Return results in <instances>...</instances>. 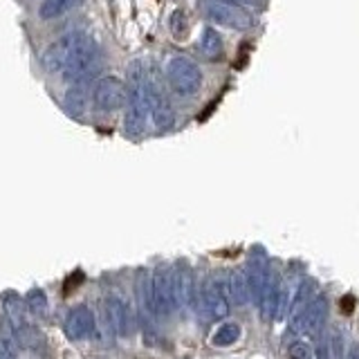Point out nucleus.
<instances>
[{"mask_svg": "<svg viewBox=\"0 0 359 359\" xmlns=\"http://www.w3.org/2000/svg\"><path fill=\"white\" fill-rule=\"evenodd\" d=\"M166 81L171 86V90L177 97H196L198 90L202 86V70L200 65L182 54L168 56V61L164 65Z\"/></svg>", "mask_w": 359, "mask_h": 359, "instance_id": "obj_1", "label": "nucleus"}, {"mask_svg": "<svg viewBox=\"0 0 359 359\" xmlns=\"http://www.w3.org/2000/svg\"><path fill=\"white\" fill-rule=\"evenodd\" d=\"M90 41H93V36H88V34H83V32H74V34H67V36L56 39L43 52V67L48 72L61 74Z\"/></svg>", "mask_w": 359, "mask_h": 359, "instance_id": "obj_2", "label": "nucleus"}, {"mask_svg": "<svg viewBox=\"0 0 359 359\" xmlns=\"http://www.w3.org/2000/svg\"><path fill=\"white\" fill-rule=\"evenodd\" d=\"M207 16L211 22H218L222 27H229V29H252L256 25V18L250 9L238 7V5H229V3H222V0H209V5L205 7Z\"/></svg>", "mask_w": 359, "mask_h": 359, "instance_id": "obj_3", "label": "nucleus"}, {"mask_svg": "<svg viewBox=\"0 0 359 359\" xmlns=\"http://www.w3.org/2000/svg\"><path fill=\"white\" fill-rule=\"evenodd\" d=\"M325 312H328V301H325L323 294H314L306 308H303L301 312H297L294 317H290L292 330L299 332V334L319 332V328L323 325V319H325Z\"/></svg>", "mask_w": 359, "mask_h": 359, "instance_id": "obj_4", "label": "nucleus"}, {"mask_svg": "<svg viewBox=\"0 0 359 359\" xmlns=\"http://www.w3.org/2000/svg\"><path fill=\"white\" fill-rule=\"evenodd\" d=\"M93 101H95V108L99 112L117 110L123 101H126V86H123V81H119L117 76L108 74V76L97 81L95 93H93Z\"/></svg>", "mask_w": 359, "mask_h": 359, "instance_id": "obj_5", "label": "nucleus"}, {"mask_svg": "<svg viewBox=\"0 0 359 359\" xmlns=\"http://www.w3.org/2000/svg\"><path fill=\"white\" fill-rule=\"evenodd\" d=\"M202 310H205L207 319H224L229 314V299H227V287H224L222 280L218 278H209L205 287H202L200 294Z\"/></svg>", "mask_w": 359, "mask_h": 359, "instance_id": "obj_6", "label": "nucleus"}, {"mask_svg": "<svg viewBox=\"0 0 359 359\" xmlns=\"http://www.w3.org/2000/svg\"><path fill=\"white\" fill-rule=\"evenodd\" d=\"M63 330L67 334V339H72V341L93 337V332H95V314H93V310L86 308V306L74 308L70 314H67V319L63 323Z\"/></svg>", "mask_w": 359, "mask_h": 359, "instance_id": "obj_7", "label": "nucleus"}, {"mask_svg": "<svg viewBox=\"0 0 359 359\" xmlns=\"http://www.w3.org/2000/svg\"><path fill=\"white\" fill-rule=\"evenodd\" d=\"M267 276H269V265L263 261V258H252L250 261V269H247V285H250V297L258 303L263 294V287L267 283Z\"/></svg>", "mask_w": 359, "mask_h": 359, "instance_id": "obj_8", "label": "nucleus"}, {"mask_svg": "<svg viewBox=\"0 0 359 359\" xmlns=\"http://www.w3.org/2000/svg\"><path fill=\"white\" fill-rule=\"evenodd\" d=\"M79 5H83V0H43L39 5V18L41 20H54L67 11L76 9Z\"/></svg>", "mask_w": 359, "mask_h": 359, "instance_id": "obj_9", "label": "nucleus"}, {"mask_svg": "<svg viewBox=\"0 0 359 359\" xmlns=\"http://www.w3.org/2000/svg\"><path fill=\"white\" fill-rule=\"evenodd\" d=\"M227 299H231L236 306H245L250 301V285L243 272H231L227 280Z\"/></svg>", "mask_w": 359, "mask_h": 359, "instance_id": "obj_10", "label": "nucleus"}, {"mask_svg": "<svg viewBox=\"0 0 359 359\" xmlns=\"http://www.w3.org/2000/svg\"><path fill=\"white\" fill-rule=\"evenodd\" d=\"M200 52L209 56V59L216 61L218 56L222 54V36L213 29V27H207L205 32H202L200 36Z\"/></svg>", "mask_w": 359, "mask_h": 359, "instance_id": "obj_11", "label": "nucleus"}, {"mask_svg": "<svg viewBox=\"0 0 359 359\" xmlns=\"http://www.w3.org/2000/svg\"><path fill=\"white\" fill-rule=\"evenodd\" d=\"M312 297H314V280H303L294 292V299H292V303H290V317H294L297 312H301L303 308H306L312 301Z\"/></svg>", "mask_w": 359, "mask_h": 359, "instance_id": "obj_12", "label": "nucleus"}, {"mask_svg": "<svg viewBox=\"0 0 359 359\" xmlns=\"http://www.w3.org/2000/svg\"><path fill=\"white\" fill-rule=\"evenodd\" d=\"M241 339V325L238 323H224L222 328L213 334V346H220V348H224V346H231V344H236Z\"/></svg>", "mask_w": 359, "mask_h": 359, "instance_id": "obj_13", "label": "nucleus"}, {"mask_svg": "<svg viewBox=\"0 0 359 359\" xmlns=\"http://www.w3.org/2000/svg\"><path fill=\"white\" fill-rule=\"evenodd\" d=\"M168 29H171L173 36L182 39L187 29H189V22H187V14L184 9H175L171 16H168Z\"/></svg>", "mask_w": 359, "mask_h": 359, "instance_id": "obj_14", "label": "nucleus"}, {"mask_svg": "<svg viewBox=\"0 0 359 359\" xmlns=\"http://www.w3.org/2000/svg\"><path fill=\"white\" fill-rule=\"evenodd\" d=\"M287 357L290 359H314V351H312V346L308 341H294V344H290L287 348Z\"/></svg>", "mask_w": 359, "mask_h": 359, "instance_id": "obj_15", "label": "nucleus"}, {"mask_svg": "<svg viewBox=\"0 0 359 359\" xmlns=\"http://www.w3.org/2000/svg\"><path fill=\"white\" fill-rule=\"evenodd\" d=\"M108 310H110V321L115 323V330L117 332H123V317H126V312H123V306L119 301H115V299H110L108 301Z\"/></svg>", "mask_w": 359, "mask_h": 359, "instance_id": "obj_16", "label": "nucleus"}, {"mask_svg": "<svg viewBox=\"0 0 359 359\" xmlns=\"http://www.w3.org/2000/svg\"><path fill=\"white\" fill-rule=\"evenodd\" d=\"M328 355L332 359H344V339H341V334L332 330L330 334V346H328Z\"/></svg>", "mask_w": 359, "mask_h": 359, "instance_id": "obj_17", "label": "nucleus"}, {"mask_svg": "<svg viewBox=\"0 0 359 359\" xmlns=\"http://www.w3.org/2000/svg\"><path fill=\"white\" fill-rule=\"evenodd\" d=\"M83 278H86V276H83L81 272H74L70 278H67V283H65V287H63V294H72V292L83 283Z\"/></svg>", "mask_w": 359, "mask_h": 359, "instance_id": "obj_18", "label": "nucleus"}, {"mask_svg": "<svg viewBox=\"0 0 359 359\" xmlns=\"http://www.w3.org/2000/svg\"><path fill=\"white\" fill-rule=\"evenodd\" d=\"M222 3H229V5H238V7H256V9H263L267 0H222Z\"/></svg>", "mask_w": 359, "mask_h": 359, "instance_id": "obj_19", "label": "nucleus"}, {"mask_svg": "<svg viewBox=\"0 0 359 359\" xmlns=\"http://www.w3.org/2000/svg\"><path fill=\"white\" fill-rule=\"evenodd\" d=\"M339 308H341L346 314H351V312H353V308H355V297H351V294L344 297V299H341V303H339Z\"/></svg>", "mask_w": 359, "mask_h": 359, "instance_id": "obj_20", "label": "nucleus"}, {"mask_svg": "<svg viewBox=\"0 0 359 359\" xmlns=\"http://www.w3.org/2000/svg\"><path fill=\"white\" fill-rule=\"evenodd\" d=\"M317 353H319V359H330V355H328V346H323V344H321Z\"/></svg>", "mask_w": 359, "mask_h": 359, "instance_id": "obj_21", "label": "nucleus"}, {"mask_svg": "<svg viewBox=\"0 0 359 359\" xmlns=\"http://www.w3.org/2000/svg\"><path fill=\"white\" fill-rule=\"evenodd\" d=\"M348 359H359V344H355L351 348V353H348Z\"/></svg>", "mask_w": 359, "mask_h": 359, "instance_id": "obj_22", "label": "nucleus"}, {"mask_svg": "<svg viewBox=\"0 0 359 359\" xmlns=\"http://www.w3.org/2000/svg\"><path fill=\"white\" fill-rule=\"evenodd\" d=\"M0 359H7V357H5V353H3V348H0Z\"/></svg>", "mask_w": 359, "mask_h": 359, "instance_id": "obj_23", "label": "nucleus"}]
</instances>
